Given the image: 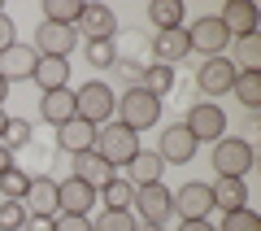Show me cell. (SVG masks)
<instances>
[{"label":"cell","instance_id":"1","mask_svg":"<svg viewBox=\"0 0 261 231\" xmlns=\"http://www.w3.org/2000/svg\"><path fill=\"white\" fill-rule=\"evenodd\" d=\"M161 109L166 105L157 101V96H148L144 87H126L122 92V101L113 105V122H122L126 131H148V127H157V118H161Z\"/></svg>","mask_w":261,"mask_h":231},{"label":"cell","instance_id":"2","mask_svg":"<svg viewBox=\"0 0 261 231\" xmlns=\"http://www.w3.org/2000/svg\"><path fill=\"white\" fill-rule=\"evenodd\" d=\"M92 153H96V157H105L113 170H122L135 153H140V135H135V131H126L122 122H105V127H96Z\"/></svg>","mask_w":261,"mask_h":231},{"label":"cell","instance_id":"3","mask_svg":"<svg viewBox=\"0 0 261 231\" xmlns=\"http://www.w3.org/2000/svg\"><path fill=\"white\" fill-rule=\"evenodd\" d=\"M113 105H118L113 87L100 83V79H87L74 92V118L92 122V127H105V122H113Z\"/></svg>","mask_w":261,"mask_h":231},{"label":"cell","instance_id":"4","mask_svg":"<svg viewBox=\"0 0 261 231\" xmlns=\"http://www.w3.org/2000/svg\"><path fill=\"white\" fill-rule=\"evenodd\" d=\"M252 161H257V153H252V144H248V140H240V135H222L214 144V175L244 179L252 170Z\"/></svg>","mask_w":261,"mask_h":231},{"label":"cell","instance_id":"5","mask_svg":"<svg viewBox=\"0 0 261 231\" xmlns=\"http://www.w3.org/2000/svg\"><path fill=\"white\" fill-rule=\"evenodd\" d=\"M187 44H192V53L226 57V48H231V35H226L222 18H218V13H209V18H196L192 27H187Z\"/></svg>","mask_w":261,"mask_h":231},{"label":"cell","instance_id":"6","mask_svg":"<svg viewBox=\"0 0 261 231\" xmlns=\"http://www.w3.org/2000/svg\"><path fill=\"white\" fill-rule=\"evenodd\" d=\"M183 127L192 131V140H196V144H200V140L218 144V140L226 135V113H222V105L196 101V105H187V122H183Z\"/></svg>","mask_w":261,"mask_h":231},{"label":"cell","instance_id":"7","mask_svg":"<svg viewBox=\"0 0 261 231\" xmlns=\"http://www.w3.org/2000/svg\"><path fill=\"white\" fill-rule=\"evenodd\" d=\"M196 148H200V144L192 140V131H187L183 122H174V127L161 131V140H157V157L166 161V166H192Z\"/></svg>","mask_w":261,"mask_h":231},{"label":"cell","instance_id":"8","mask_svg":"<svg viewBox=\"0 0 261 231\" xmlns=\"http://www.w3.org/2000/svg\"><path fill=\"white\" fill-rule=\"evenodd\" d=\"M113 53H118L113 65L148 70L152 65V35H144V31H122V35H113Z\"/></svg>","mask_w":261,"mask_h":231},{"label":"cell","instance_id":"9","mask_svg":"<svg viewBox=\"0 0 261 231\" xmlns=\"http://www.w3.org/2000/svg\"><path fill=\"white\" fill-rule=\"evenodd\" d=\"M235 61L231 57H205L200 61V70H196V87L205 96H226L231 92V83H235Z\"/></svg>","mask_w":261,"mask_h":231},{"label":"cell","instance_id":"10","mask_svg":"<svg viewBox=\"0 0 261 231\" xmlns=\"http://www.w3.org/2000/svg\"><path fill=\"white\" fill-rule=\"evenodd\" d=\"M170 210H174L183 222L209 218V210H214V192H209V183H183L178 192H170Z\"/></svg>","mask_w":261,"mask_h":231},{"label":"cell","instance_id":"11","mask_svg":"<svg viewBox=\"0 0 261 231\" xmlns=\"http://www.w3.org/2000/svg\"><path fill=\"white\" fill-rule=\"evenodd\" d=\"M74 35L96 44V39H113L118 35V13L109 5H83V18L74 22Z\"/></svg>","mask_w":261,"mask_h":231},{"label":"cell","instance_id":"12","mask_svg":"<svg viewBox=\"0 0 261 231\" xmlns=\"http://www.w3.org/2000/svg\"><path fill=\"white\" fill-rule=\"evenodd\" d=\"M35 57H70L79 48V35H74V27H57V22H39V31H35Z\"/></svg>","mask_w":261,"mask_h":231},{"label":"cell","instance_id":"13","mask_svg":"<svg viewBox=\"0 0 261 231\" xmlns=\"http://www.w3.org/2000/svg\"><path fill=\"white\" fill-rule=\"evenodd\" d=\"M130 210H140L144 222H152V227H166V218L174 210H170V188L166 183H148V188H135V205Z\"/></svg>","mask_w":261,"mask_h":231},{"label":"cell","instance_id":"14","mask_svg":"<svg viewBox=\"0 0 261 231\" xmlns=\"http://www.w3.org/2000/svg\"><path fill=\"white\" fill-rule=\"evenodd\" d=\"M96 196H100L96 188H87L83 179L70 175V179L57 183V210H61V214H74V218H87V210L96 205Z\"/></svg>","mask_w":261,"mask_h":231},{"label":"cell","instance_id":"15","mask_svg":"<svg viewBox=\"0 0 261 231\" xmlns=\"http://www.w3.org/2000/svg\"><path fill=\"white\" fill-rule=\"evenodd\" d=\"M35 48L31 44H13V48H5V53H0V79H5V83H13V79H31V74H35Z\"/></svg>","mask_w":261,"mask_h":231},{"label":"cell","instance_id":"16","mask_svg":"<svg viewBox=\"0 0 261 231\" xmlns=\"http://www.w3.org/2000/svg\"><path fill=\"white\" fill-rule=\"evenodd\" d=\"M92 144H96V127H92V122L70 118V122H61V127H57V148H65L70 157L92 153Z\"/></svg>","mask_w":261,"mask_h":231},{"label":"cell","instance_id":"17","mask_svg":"<svg viewBox=\"0 0 261 231\" xmlns=\"http://www.w3.org/2000/svg\"><path fill=\"white\" fill-rule=\"evenodd\" d=\"M218 18H222V27H226V35H231V39L257 35V5H252V0H231Z\"/></svg>","mask_w":261,"mask_h":231},{"label":"cell","instance_id":"18","mask_svg":"<svg viewBox=\"0 0 261 231\" xmlns=\"http://www.w3.org/2000/svg\"><path fill=\"white\" fill-rule=\"evenodd\" d=\"M209 192H214V210H248V183L244 179H226L218 175L214 183H209Z\"/></svg>","mask_w":261,"mask_h":231},{"label":"cell","instance_id":"19","mask_svg":"<svg viewBox=\"0 0 261 231\" xmlns=\"http://www.w3.org/2000/svg\"><path fill=\"white\" fill-rule=\"evenodd\" d=\"M187 53H192V44H187V27L152 35V61H161V65H174L178 57H187Z\"/></svg>","mask_w":261,"mask_h":231},{"label":"cell","instance_id":"20","mask_svg":"<svg viewBox=\"0 0 261 231\" xmlns=\"http://www.w3.org/2000/svg\"><path fill=\"white\" fill-rule=\"evenodd\" d=\"M70 175H74V179H83L87 188H96V192H100V188L109 183V179L118 175V170H113L105 157H96V153H79V157H74V170H70Z\"/></svg>","mask_w":261,"mask_h":231},{"label":"cell","instance_id":"21","mask_svg":"<svg viewBox=\"0 0 261 231\" xmlns=\"http://www.w3.org/2000/svg\"><path fill=\"white\" fill-rule=\"evenodd\" d=\"M22 205H27V214H48V218H53V210H57V183H53V175H35V179H31Z\"/></svg>","mask_w":261,"mask_h":231},{"label":"cell","instance_id":"22","mask_svg":"<svg viewBox=\"0 0 261 231\" xmlns=\"http://www.w3.org/2000/svg\"><path fill=\"white\" fill-rule=\"evenodd\" d=\"M39 118H44V122H53V127L70 122V118H74V92H70V87L44 92V96H39Z\"/></svg>","mask_w":261,"mask_h":231},{"label":"cell","instance_id":"23","mask_svg":"<svg viewBox=\"0 0 261 231\" xmlns=\"http://www.w3.org/2000/svg\"><path fill=\"white\" fill-rule=\"evenodd\" d=\"M161 175H166V161L157 157V153H135V157L126 161V179L135 188H148V183H161Z\"/></svg>","mask_w":261,"mask_h":231},{"label":"cell","instance_id":"24","mask_svg":"<svg viewBox=\"0 0 261 231\" xmlns=\"http://www.w3.org/2000/svg\"><path fill=\"white\" fill-rule=\"evenodd\" d=\"M44 92H57V87H70V61L65 57H39L35 74H31Z\"/></svg>","mask_w":261,"mask_h":231},{"label":"cell","instance_id":"25","mask_svg":"<svg viewBox=\"0 0 261 231\" xmlns=\"http://www.w3.org/2000/svg\"><path fill=\"white\" fill-rule=\"evenodd\" d=\"M183 13H187L183 0H152L148 5V22L157 27V35L161 31H178L183 27Z\"/></svg>","mask_w":261,"mask_h":231},{"label":"cell","instance_id":"26","mask_svg":"<svg viewBox=\"0 0 261 231\" xmlns=\"http://www.w3.org/2000/svg\"><path fill=\"white\" fill-rule=\"evenodd\" d=\"M100 201H105V210H130V205H135V183H130L126 175H113L109 183L100 188Z\"/></svg>","mask_w":261,"mask_h":231},{"label":"cell","instance_id":"27","mask_svg":"<svg viewBox=\"0 0 261 231\" xmlns=\"http://www.w3.org/2000/svg\"><path fill=\"white\" fill-rule=\"evenodd\" d=\"M235 44V70H252V74H261V35H240V39H231Z\"/></svg>","mask_w":261,"mask_h":231},{"label":"cell","instance_id":"28","mask_svg":"<svg viewBox=\"0 0 261 231\" xmlns=\"http://www.w3.org/2000/svg\"><path fill=\"white\" fill-rule=\"evenodd\" d=\"M140 87L148 96H170V87H174V65H161V61H152L148 70H144V79H140Z\"/></svg>","mask_w":261,"mask_h":231},{"label":"cell","instance_id":"29","mask_svg":"<svg viewBox=\"0 0 261 231\" xmlns=\"http://www.w3.org/2000/svg\"><path fill=\"white\" fill-rule=\"evenodd\" d=\"M87 0H44V22H57V27H74L83 18Z\"/></svg>","mask_w":261,"mask_h":231},{"label":"cell","instance_id":"30","mask_svg":"<svg viewBox=\"0 0 261 231\" xmlns=\"http://www.w3.org/2000/svg\"><path fill=\"white\" fill-rule=\"evenodd\" d=\"M231 92L240 96V105H244L248 113H257V105H261V74L240 70V74H235V83H231Z\"/></svg>","mask_w":261,"mask_h":231},{"label":"cell","instance_id":"31","mask_svg":"<svg viewBox=\"0 0 261 231\" xmlns=\"http://www.w3.org/2000/svg\"><path fill=\"white\" fill-rule=\"evenodd\" d=\"M31 140H35V127H31L27 118H9V122H5V131H0V144L9 148V153H18V148H27Z\"/></svg>","mask_w":261,"mask_h":231},{"label":"cell","instance_id":"32","mask_svg":"<svg viewBox=\"0 0 261 231\" xmlns=\"http://www.w3.org/2000/svg\"><path fill=\"white\" fill-rule=\"evenodd\" d=\"M31 179H35V175H27L22 166L5 170V175H0V192H5V201H22V196H27V188H31Z\"/></svg>","mask_w":261,"mask_h":231},{"label":"cell","instance_id":"33","mask_svg":"<svg viewBox=\"0 0 261 231\" xmlns=\"http://www.w3.org/2000/svg\"><path fill=\"white\" fill-rule=\"evenodd\" d=\"M140 222H135V214L130 210H105L100 218L92 222V231H135Z\"/></svg>","mask_w":261,"mask_h":231},{"label":"cell","instance_id":"34","mask_svg":"<svg viewBox=\"0 0 261 231\" xmlns=\"http://www.w3.org/2000/svg\"><path fill=\"white\" fill-rule=\"evenodd\" d=\"M218 231H261V218L252 210H231V214H222Z\"/></svg>","mask_w":261,"mask_h":231},{"label":"cell","instance_id":"35","mask_svg":"<svg viewBox=\"0 0 261 231\" xmlns=\"http://www.w3.org/2000/svg\"><path fill=\"white\" fill-rule=\"evenodd\" d=\"M27 227V205L22 201H0V231H22Z\"/></svg>","mask_w":261,"mask_h":231},{"label":"cell","instance_id":"36","mask_svg":"<svg viewBox=\"0 0 261 231\" xmlns=\"http://www.w3.org/2000/svg\"><path fill=\"white\" fill-rule=\"evenodd\" d=\"M113 61H118V53H113V39H96V44H87V65H96V70H109Z\"/></svg>","mask_w":261,"mask_h":231},{"label":"cell","instance_id":"37","mask_svg":"<svg viewBox=\"0 0 261 231\" xmlns=\"http://www.w3.org/2000/svg\"><path fill=\"white\" fill-rule=\"evenodd\" d=\"M53 231H92V218H74V214H61L53 222Z\"/></svg>","mask_w":261,"mask_h":231},{"label":"cell","instance_id":"38","mask_svg":"<svg viewBox=\"0 0 261 231\" xmlns=\"http://www.w3.org/2000/svg\"><path fill=\"white\" fill-rule=\"evenodd\" d=\"M13 44H18V27H13L9 13H0V53H5V48H13Z\"/></svg>","mask_w":261,"mask_h":231},{"label":"cell","instance_id":"39","mask_svg":"<svg viewBox=\"0 0 261 231\" xmlns=\"http://www.w3.org/2000/svg\"><path fill=\"white\" fill-rule=\"evenodd\" d=\"M57 218H48V214H27V227L22 231H53Z\"/></svg>","mask_w":261,"mask_h":231},{"label":"cell","instance_id":"40","mask_svg":"<svg viewBox=\"0 0 261 231\" xmlns=\"http://www.w3.org/2000/svg\"><path fill=\"white\" fill-rule=\"evenodd\" d=\"M178 231H218L209 218H192V222H178Z\"/></svg>","mask_w":261,"mask_h":231},{"label":"cell","instance_id":"41","mask_svg":"<svg viewBox=\"0 0 261 231\" xmlns=\"http://www.w3.org/2000/svg\"><path fill=\"white\" fill-rule=\"evenodd\" d=\"M13 166H18V157H13V153H9V148H5V144H0V175H5V170H13Z\"/></svg>","mask_w":261,"mask_h":231},{"label":"cell","instance_id":"42","mask_svg":"<svg viewBox=\"0 0 261 231\" xmlns=\"http://www.w3.org/2000/svg\"><path fill=\"white\" fill-rule=\"evenodd\" d=\"M135 231H166V227H152V222H140V227H135Z\"/></svg>","mask_w":261,"mask_h":231},{"label":"cell","instance_id":"43","mask_svg":"<svg viewBox=\"0 0 261 231\" xmlns=\"http://www.w3.org/2000/svg\"><path fill=\"white\" fill-rule=\"evenodd\" d=\"M5 96H9V83H5V79H0V105H5Z\"/></svg>","mask_w":261,"mask_h":231},{"label":"cell","instance_id":"44","mask_svg":"<svg viewBox=\"0 0 261 231\" xmlns=\"http://www.w3.org/2000/svg\"><path fill=\"white\" fill-rule=\"evenodd\" d=\"M5 122H9V113H5V105H0V131H5Z\"/></svg>","mask_w":261,"mask_h":231}]
</instances>
